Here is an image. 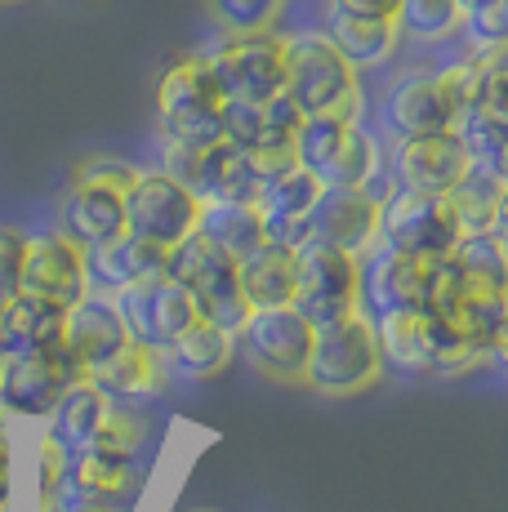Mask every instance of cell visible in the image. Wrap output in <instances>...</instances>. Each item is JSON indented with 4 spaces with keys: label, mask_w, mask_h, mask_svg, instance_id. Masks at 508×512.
Here are the masks:
<instances>
[{
    "label": "cell",
    "mask_w": 508,
    "mask_h": 512,
    "mask_svg": "<svg viewBox=\"0 0 508 512\" xmlns=\"http://www.w3.org/2000/svg\"><path fill=\"white\" fill-rule=\"evenodd\" d=\"M375 339L384 366L402 370L410 379H464L468 370H482L491 361L477 348H468L455 317H442V312L428 308L375 317Z\"/></svg>",
    "instance_id": "cell-1"
},
{
    "label": "cell",
    "mask_w": 508,
    "mask_h": 512,
    "mask_svg": "<svg viewBox=\"0 0 508 512\" xmlns=\"http://www.w3.org/2000/svg\"><path fill=\"white\" fill-rule=\"evenodd\" d=\"M379 374H384V357H379L375 317L370 312L353 308L335 321L312 326L308 366L299 383H308L321 397H353V392L375 388Z\"/></svg>",
    "instance_id": "cell-2"
},
{
    "label": "cell",
    "mask_w": 508,
    "mask_h": 512,
    "mask_svg": "<svg viewBox=\"0 0 508 512\" xmlns=\"http://www.w3.org/2000/svg\"><path fill=\"white\" fill-rule=\"evenodd\" d=\"M281 54H286V90L304 116L339 112L361 116V72L330 45L321 27L281 36Z\"/></svg>",
    "instance_id": "cell-3"
},
{
    "label": "cell",
    "mask_w": 508,
    "mask_h": 512,
    "mask_svg": "<svg viewBox=\"0 0 508 512\" xmlns=\"http://www.w3.org/2000/svg\"><path fill=\"white\" fill-rule=\"evenodd\" d=\"M295 161L321 187H357L379 179V143L357 116L317 112L295 130Z\"/></svg>",
    "instance_id": "cell-4"
},
{
    "label": "cell",
    "mask_w": 508,
    "mask_h": 512,
    "mask_svg": "<svg viewBox=\"0 0 508 512\" xmlns=\"http://www.w3.org/2000/svg\"><path fill=\"white\" fill-rule=\"evenodd\" d=\"M223 90L214 85V72L205 63V54L179 58L161 72L156 81V130L161 143L179 147H205L223 139Z\"/></svg>",
    "instance_id": "cell-5"
},
{
    "label": "cell",
    "mask_w": 508,
    "mask_h": 512,
    "mask_svg": "<svg viewBox=\"0 0 508 512\" xmlns=\"http://www.w3.org/2000/svg\"><path fill=\"white\" fill-rule=\"evenodd\" d=\"M165 277L183 281L197 299L201 317L214 326L232 330L246 321L250 303L241 294V277H237V259L228 250H219L214 241H205L201 232H188L179 245H170V259H165Z\"/></svg>",
    "instance_id": "cell-6"
},
{
    "label": "cell",
    "mask_w": 508,
    "mask_h": 512,
    "mask_svg": "<svg viewBox=\"0 0 508 512\" xmlns=\"http://www.w3.org/2000/svg\"><path fill=\"white\" fill-rule=\"evenodd\" d=\"M290 303L304 312L312 326L361 308V254L339 250V245L317 241V236L299 241L295 245V299Z\"/></svg>",
    "instance_id": "cell-7"
},
{
    "label": "cell",
    "mask_w": 508,
    "mask_h": 512,
    "mask_svg": "<svg viewBox=\"0 0 508 512\" xmlns=\"http://www.w3.org/2000/svg\"><path fill=\"white\" fill-rule=\"evenodd\" d=\"M455 241H459V228L446 196L410 192V187H397V183H388V192H379V245L428 263L451 254Z\"/></svg>",
    "instance_id": "cell-8"
},
{
    "label": "cell",
    "mask_w": 508,
    "mask_h": 512,
    "mask_svg": "<svg viewBox=\"0 0 508 512\" xmlns=\"http://www.w3.org/2000/svg\"><path fill=\"white\" fill-rule=\"evenodd\" d=\"M237 348L246 352L250 370L272 383H299L312 348V321L295 303L277 308H250L237 326Z\"/></svg>",
    "instance_id": "cell-9"
},
{
    "label": "cell",
    "mask_w": 508,
    "mask_h": 512,
    "mask_svg": "<svg viewBox=\"0 0 508 512\" xmlns=\"http://www.w3.org/2000/svg\"><path fill=\"white\" fill-rule=\"evenodd\" d=\"M125 232L143 236L152 245H179L188 232H197L201 196L188 183H179L170 170L152 165V170H134L125 187Z\"/></svg>",
    "instance_id": "cell-10"
},
{
    "label": "cell",
    "mask_w": 508,
    "mask_h": 512,
    "mask_svg": "<svg viewBox=\"0 0 508 512\" xmlns=\"http://www.w3.org/2000/svg\"><path fill=\"white\" fill-rule=\"evenodd\" d=\"M85 366L72 357L67 343L54 352H23V357H0V410L18 419L41 423L63 397L67 383H81Z\"/></svg>",
    "instance_id": "cell-11"
},
{
    "label": "cell",
    "mask_w": 508,
    "mask_h": 512,
    "mask_svg": "<svg viewBox=\"0 0 508 512\" xmlns=\"http://www.w3.org/2000/svg\"><path fill=\"white\" fill-rule=\"evenodd\" d=\"M214 72V85L223 90V98H250L263 103L286 85V54H281V36L272 32H237L223 45H214L205 54Z\"/></svg>",
    "instance_id": "cell-12"
},
{
    "label": "cell",
    "mask_w": 508,
    "mask_h": 512,
    "mask_svg": "<svg viewBox=\"0 0 508 512\" xmlns=\"http://www.w3.org/2000/svg\"><path fill=\"white\" fill-rule=\"evenodd\" d=\"M90 259L85 245H76L67 232H27L23 245V272H18V290L54 299L63 308H72L76 299L90 294Z\"/></svg>",
    "instance_id": "cell-13"
},
{
    "label": "cell",
    "mask_w": 508,
    "mask_h": 512,
    "mask_svg": "<svg viewBox=\"0 0 508 512\" xmlns=\"http://www.w3.org/2000/svg\"><path fill=\"white\" fill-rule=\"evenodd\" d=\"M451 121H455V103L446 94L442 72H406L379 98V125L393 139L451 130Z\"/></svg>",
    "instance_id": "cell-14"
},
{
    "label": "cell",
    "mask_w": 508,
    "mask_h": 512,
    "mask_svg": "<svg viewBox=\"0 0 508 512\" xmlns=\"http://www.w3.org/2000/svg\"><path fill=\"white\" fill-rule=\"evenodd\" d=\"M308 236L339 245V250L366 254L370 245H379V192L370 183L321 187L308 219Z\"/></svg>",
    "instance_id": "cell-15"
},
{
    "label": "cell",
    "mask_w": 508,
    "mask_h": 512,
    "mask_svg": "<svg viewBox=\"0 0 508 512\" xmlns=\"http://www.w3.org/2000/svg\"><path fill=\"white\" fill-rule=\"evenodd\" d=\"M468 156L451 130L437 134H415V139H393V156H388V174L397 187L410 192H433L446 196L451 187L464 179Z\"/></svg>",
    "instance_id": "cell-16"
},
{
    "label": "cell",
    "mask_w": 508,
    "mask_h": 512,
    "mask_svg": "<svg viewBox=\"0 0 508 512\" xmlns=\"http://www.w3.org/2000/svg\"><path fill=\"white\" fill-rule=\"evenodd\" d=\"M424 303V259L397 254L388 245H370L361 254V312H410Z\"/></svg>",
    "instance_id": "cell-17"
},
{
    "label": "cell",
    "mask_w": 508,
    "mask_h": 512,
    "mask_svg": "<svg viewBox=\"0 0 508 512\" xmlns=\"http://www.w3.org/2000/svg\"><path fill=\"white\" fill-rule=\"evenodd\" d=\"M317 192H321V183L299 161L290 170L263 179L259 196H254V210L263 219V236L281 245L308 241V219H312V205H317Z\"/></svg>",
    "instance_id": "cell-18"
},
{
    "label": "cell",
    "mask_w": 508,
    "mask_h": 512,
    "mask_svg": "<svg viewBox=\"0 0 508 512\" xmlns=\"http://www.w3.org/2000/svg\"><path fill=\"white\" fill-rule=\"evenodd\" d=\"M321 32L330 36V45L357 67V72H375L402 45L393 18H375V14H353V9H339L335 0H326V18H321Z\"/></svg>",
    "instance_id": "cell-19"
},
{
    "label": "cell",
    "mask_w": 508,
    "mask_h": 512,
    "mask_svg": "<svg viewBox=\"0 0 508 512\" xmlns=\"http://www.w3.org/2000/svg\"><path fill=\"white\" fill-rule=\"evenodd\" d=\"M121 187H107L94 179H72V187L63 192L58 205V232H67L76 245H99L107 236H116L125 228V201Z\"/></svg>",
    "instance_id": "cell-20"
},
{
    "label": "cell",
    "mask_w": 508,
    "mask_h": 512,
    "mask_svg": "<svg viewBox=\"0 0 508 512\" xmlns=\"http://www.w3.org/2000/svg\"><path fill=\"white\" fill-rule=\"evenodd\" d=\"M67 330V308L41 294H23L0 308V352L5 357H23V352H54Z\"/></svg>",
    "instance_id": "cell-21"
},
{
    "label": "cell",
    "mask_w": 508,
    "mask_h": 512,
    "mask_svg": "<svg viewBox=\"0 0 508 512\" xmlns=\"http://www.w3.org/2000/svg\"><path fill=\"white\" fill-rule=\"evenodd\" d=\"M125 339H130V334H125V321L116 317V308H112L107 294H85V299H76L72 308H67L63 343L85 366V379H90V370L103 366Z\"/></svg>",
    "instance_id": "cell-22"
},
{
    "label": "cell",
    "mask_w": 508,
    "mask_h": 512,
    "mask_svg": "<svg viewBox=\"0 0 508 512\" xmlns=\"http://www.w3.org/2000/svg\"><path fill=\"white\" fill-rule=\"evenodd\" d=\"M165 357L161 348H148V343L125 339L103 366L90 370V383H99L112 401H148L165 392Z\"/></svg>",
    "instance_id": "cell-23"
},
{
    "label": "cell",
    "mask_w": 508,
    "mask_h": 512,
    "mask_svg": "<svg viewBox=\"0 0 508 512\" xmlns=\"http://www.w3.org/2000/svg\"><path fill=\"white\" fill-rule=\"evenodd\" d=\"M161 357H165V370H174L179 379H197V383L219 379L232 366V357H237V334L197 317L188 330L165 343Z\"/></svg>",
    "instance_id": "cell-24"
},
{
    "label": "cell",
    "mask_w": 508,
    "mask_h": 512,
    "mask_svg": "<svg viewBox=\"0 0 508 512\" xmlns=\"http://www.w3.org/2000/svg\"><path fill=\"white\" fill-rule=\"evenodd\" d=\"M85 259H90V281H99L103 290H116V285H125V281L165 277V259H170V250L121 228L116 236H107V241L90 245Z\"/></svg>",
    "instance_id": "cell-25"
},
{
    "label": "cell",
    "mask_w": 508,
    "mask_h": 512,
    "mask_svg": "<svg viewBox=\"0 0 508 512\" xmlns=\"http://www.w3.org/2000/svg\"><path fill=\"white\" fill-rule=\"evenodd\" d=\"M241 294L250 308H277L295 299V245H281L263 236L250 254L237 259Z\"/></svg>",
    "instance_id": "cell-26"
},
{
    "label": "cell",
    "mask_w": 508,
    "mask_h": 512,
    "mask_svg": "<svg viewBox=\"0 0 508 512\" xmlns=\"http://www.w3.org/2000/svg\"><path fill=\"white\" fill-rule=\"evenodd\" d=\"M107 406H112V397H107L99 383H90V379L67 383L63 397H58L54 410L45 415V432H50L67 455H76V450H85L94 437H99Z\"/></svg>",
    "instance_id": "cell-27"
},
{
    "label": "cell",
    "mask_w": 508,
    "mask_h": 512,
    "mask_svg": "<svg viewBox=\"0 0 508 512\" xmlns=\"http://www.w3.org/2000/svg\"><path fill=\"white\" fill-rule=\"evenodd\" d=\"M504 196H508V179L491 170H477L468 165L464 179L446 192V205L455 214L459 236L468 232H504Z\"/></svg>",
    "instance_id": "cell-28"
},
{
    "label": "cell",
    "mask_w": 508,
    "mask_h": 512,
    "mask_svg": "<svg viewBox=\"0 0 508 512\" xmlns=\"http://www.w3.org/2000/svg\"><path fill=\"white\" fill-rule=\"evenodd\" d=\"M139 481V459L130 455H112V450H99V446H85L76 455H67V472L58 486H72L81 495H94V499H125Z\"/></svg>",
    "instance_id": "cell-29"
},
{
    "label": "cell",
    "mask_w": 508,
    "mask_h": 512,
    "mask_svg": "<svg viewBox=\"0 0 508 512\" xmlns=\"http://www.w3.org/2000/svg\"><path fill=\"white\" fill-rule=\"evenodd\" d=\"M451 134L459 139V147H464L468 165L508 179V116L504 112H491V107H459L451 121Z\"/></svg>",
    "instance_id": "cell-30"
},
{
    "label": "cell",
    "mask_w": 508,
    "mask_h": 512,
    "mask_svg": "<svg viewBox=\"0 0 508 512\" xmlns=\"http://www.w3.org/2000/svg\"><path fill=\"white\" fill-rule=\"evenodd\" d=\"M197 232L219 250H228L232 259H241L263 241V219L254 201H201Z\"/></svg>",
    "instance_id": "cell-31"
},
{
    "label": "cell",
    "mask_w": 508,
    "mask_h": 512,
    "mask_svg": "<svg viewBox=\"0 0 508 512\" xmlns=\"http://www.w3.org/2000/svg\"><path fill=\"white\" fill-rule=\"evenodd\" d=\"M455 326L464 330L468 348L482 357H500L508 343V290H473L455 312Z\"/></svg>",
    "instance_id": "cell-32"
},
{
    "label": "cell",
    "mask_w": 508,
    "mask_h": 512,
    "mask_svg": "<svg viewBox=\"0 0 508 512\" xmlns=\"http://www.w3.org/2000/svg\"><path fill=\"white\" fill-rule=\"evenodd\" d=\"M455 263L468 272L473 290H508V254L500 232H468L451 245Z\"/></svg>",
    "instance_id": "cell-33"
},
{
    "label": "cell",
    "mask_w": 508,
    "mask_h": 512,
    "mask_svg": "<svg viewBox=\"0 0 508 512\" xmlns=\"http://www.w3.org/2000/svg\"><path fill=\"white\" fill-rule=\"evenodd\" d=\"M459 5L464 0H397V32L419 45H442L459 32Z\"/></svg>",
    "instance_id": "cell-34"
},
{
    "label": "cell",
    "mask_w": 508,
    "mask_h": 512,
    "mask_svg": "<svg viewBox=\"0 0 508 512\" xmlns=\"http://www.w3.org/2000/svg\"><path fill=\"white\" fill-rule=\"evenodd\" d=\"M197 317H201V308H197L188 285L174 281V277L152 281V343L156 348H165L174 334H183Z\"/></svg>",
    "instance_id": "cell-35"
},
{
    "label": "cell",
    "mask_w": 508,
    "mask_h": 512,
    "mask_svg": "<svg viewBox=\"0 0 508 512\" xmlns=\"http://www.w3.org/2000/svg\"><path fill=\"white\" fill-rule=\"evenodd\" d=\"M468 41V54L504 49L508 36V0H464L459 5V32Z\"/></svg>",
    "instance_id": "cell-36"
},
{
    "label": "cell",
    "mask_w": 508,
    "mask_h": 512,
    "mask_svg": "<svg viewBox=\"0 0 508 512\" xmlns=\"http://www.w3.org/2000/svg\"><path fill=\"white\" fill-rule=\"evenodd\" d=\"M468 294H473V281H468V272L455 263V254H442V259L424 263V303H419V308L455 317Z\"/></svg>",
    "instance_id": "cell-37"
},
{
    "label": "cell",
    "mask_w": 508,
    "mask_h": 512,
    "mask_svg": "<svg viewBox=\"0 0 508 512\" xmlns=\"http://www.w3.org/2000/svg\"><path fill=\"white\" fill-rule=\"evenodd\" d=\"M205 5H210L214 23H219L223 32L237 36V32H268L281 18L286 0H205Z\"/></svg>",
    "instance_id": "cell-38"
},
{
    "label": "cell",
    "mask_w": 508,
    "mask_h": 512,
    "mask_svg": "<svg viewBox=\"0 0 508 512\" xmlns=\"http://www.w3.org/2000/svg\"><path fill=\"white\" fill-rule=\"evenodd\" d=\"M143 441H148V419H143L139 410H130V406H121V401H112V406H107L103 428H99V437H94L90 446L112 450V455H130V459H139Z\"/></svg>",
    "instance_id": "cell-39"
},
{
    "label": "cell",
    "mask_w": 508,
    "mask_h": 512,
    "mask_svg": "<svg viewBox=\"0 0 508 512\" xmlns=\"http://www.w3.org/2000/svg\"><path fill=\"white\" fill-rule=\"evenodd\" d=\"M23 245L27 232L14 223H0V308L18 294V272H23Z\"/></svg>",
    "instance_id": "cell-40"
},
{
    "label": "cell",
    "mask_w": 508,
    "mask_h": 512,
    "mask_svg": "<svg viewBox=\"0 0 508 512\" xmlns=\"http://www.w3.org/2000/svg\"><path fill=\"white\" fill-rule=\"evenodd\" d=\"M63 472H67V450L45 432V437L36 441V495L50 499L58 490V481H63Z\"/></svg>",
    "instance_id": "cell-41"
},
{
    "label": "cell",
    "mask_w": 508,
    "mask_h": 512,
    "mask_svg": "<svg viewBox=\"0 0 508 512\" xmlns=\"http://www.w3.org/2000/svg\"><path fill=\"white\" fill-rule=\"evenodd\" d=\"M72 179H94V183H107V187H130L134 179V165L121 161V156H85L81 165L72 170Z\"/></svg>",
    "instance_id": "cell-42"
},
{
    "label": "cell",
    "mask_w": 508,
    "mask_h": 512,
    "mask_svg": "<svg viewBox=\"0 0 508 512\" xmlns=\"http://www.w3.org/2000/svg\"><path fill=\"white\" fill-rule=\"evenodd\" d=\"M41 512H116V504L81 495V490H72V486H58L50 499H41Z\"/></svg>",
    "instance_id": "cell-43"
},
{
    "label": "cell",
    "mask_w": 508,
    "mask_h": 512,
    "mask_svg": "<svg viewBox=\"0 0 508 512\" xmlns=\"http://www.w3.org/2000/svg\"><path fill=\"white\" fill-rule=\"evenodd\" d=\"M339 9H353V14H375V18H393L397 0H335Z\"/></svg>",
    "instance_id": "cell-44"
},
{
    "label": "cell",
    "mask_w": 508,
    "mask_h": 512,
    "mask_svg": "<svg viewBox=\"0 0 508 512\" xmlns=\"http://www.w3.org/2000/svg\"><path fill=\"white\" fill-rule=\"evenodd\" d=\"M9 468H14V446H9V432H5V419H0V481L9 477Z\"/></svg>",
    "instance_id": "cell-45"
},
{
    "label": "cell",
    "mask_w": 508,
    "mask_h": 512,
    "mask_svg": "<svg viewBox=\"0 0 508 512\" xmlns=\"http://www.w3.org/2000/svg\"><path fill=\"white\" fill-rule=\"evenodd\" d=\"M0 512H14V490H9V477L0 481Z\"/></svg>",
    "instance_id": "cell-46"
},
{
    "label": "cell",
    "mask_w": 508,
    "mask_h": 512,
    "mask_svg": "<svg viewBox=\"0 0 508 512\" xmlns=\"http://www.w3.org/2000/svg\"><path fill=\"white\" fill-rule=\"evenodd\" d=\"M0 5H5V0H0Z\"/></svg>",
    "instance_id": "cell-47"
}]
</instances>
